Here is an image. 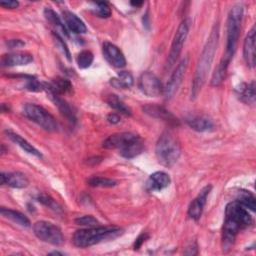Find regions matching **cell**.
<instances>
[{"mask_svg":"<svg viewBox=\"0 0 256 256\" xmlns=\"http://www.w3.org/2000/svg\"><path fill=\"white\" fill-rule=\"evenodd\" d=\"M252 224V217L238 201L229 202L225 207V219L222 228L223 250L228 251L233 246L236 236L241 229Z\"/></svg>","mask_w":256,"mask_h":256,"instance_id":"1","label":"cell"},{"mask_svg":"<svg viewBox=\"0 0 256 256\" xmlns=\"http://www.w3.org/2000/svg\"><path fill=\"white\" fill-rule=\"evenodd\" d=\"M218 40H219V24L216 23L207 39V42L197 62V66L195 69V74L192 82V87H191V99H195L198 96L200 90L202 89L206 81L208 71L211 67L212 61L214 59V55L217 50Z\"/></svg>","mask_w":256,"mask_h":256,"instance_id":"2","label":"cell"},{"mask_svg":"<svg viewBox=\"0 0 256 256\" xmlns=\"http://www.w3.org/2000/svg\"><path fill=\"white\" fill-rule=\"evenodd\" d=\"M123 230L117 226H94L77 230L72 237L75 246L80 248L90 247L103 241L113 240L120 236Z\"/></svg>","mask_w":256,"mask_h":256,"instance_id":"3","label":"cell"},{"mask_svg":"<svg viewBox=\"0 0 256 256\" xmlns=\"http://www.w3.org/2000/svg\"><path fill=\"white\" fill-rule=\"evenodd\" d=\"M242 18H243V6L240 4L233 6L229 11L228 19H227L226 50L223 55V58L220 61L227 66L229 65L236 51Z\"/></svg>","mask_w":256,"mask_h":256,"instance_id":"4","label":"cell"},{"mask_svg":"<svg viewBox=\"0 0 256 256\" xmlns=\"http://www.w3.org/2000/svg\"><path fill=\"white\" fill-rule=\"evenodd\" d=\"M155 154L158 162L165 167H172L180 157L181 147L171 132H164L157 140Z\"/></svg>","mask_w":256,"mask_h":256,"instance_id":"5","label":"cell"},{"mask_svg":"<svg viewBox=\"0 0 256 256\" xmlns=\"http://www.w3.org/2000/svg\"><path fill=\"white\" fill-rule=\"evenodd\" d=\"M24 114L28 119L46 131L55 132L58 130V123L56 119L42 106L35 103H27L24 106Z\"/></svg>","mask_w":256,"mask_h":256,"instance_id":"6","label":"cell"},{"mask_svg":"<svg viewBox=\"0 0 256 256\" xmlns=\"http://www.w3.org/2000/svg\"><path fill=\"white\" fill-rule=\"evenodd\" d=\"M35 236L43 242L59 246L64 243V236L61 229L48 221H38L33 225Z\"/></svg>","mask_w":256,"mask_h":256,"instance_id":"7","label":"cell"},{"mask_svg":"<svg viewBox=\"0 0 256 256\" xmlns=\"http://www.w3.org/2000/svg\"><path fill=\"white\" fill-rule=\"evenodd\" d=\"M190 26H191V20L189 18H185L179 24V26L175 32V35H174V38H173V41L171 44V48H170V51L168 54V58H167V62H166V69H170L175 64L178 57L180 56L183 45L188 36Z\"/></svg>","mask_w":256,"mask_h":256,"instance_id":"8","label":"cell"},{"mask_svg":"<svg viewBox=\"0 0 256 256\" xmlns=\"http://www.w3.org/2000/svg\"><path fill=\"white\" fill-rule=\"evenodd\" d=\"M138 87L142 93L149 97L159 96L164 89L159 78L151 71H145L139 76Z\"/></svg>","mask_w":256,"mask_h":256,"instance_id":"9","label":"cell"},{"mask_svg":"<svg viewBox=\"0 0 256 256\" xmlns=\"http://www.w3.org/2000/svg\"><path fill=\"white\" fill-rule=\"evenodd\" d=\"M188 60H189V57L185 56L178 63L175 70L171 74L166 86L163 89V95L165 96V98H167V99L171 98L178 90L180 84L182 83V79L185 75V72H186V69L188 66Z\"/></svg>","mask_w":256,"mask_h":256,"instance_id":"10","label":"cell"},{"mask_svg":"<svg viewBox=\"0 0 256 256\" xmlns=\"http://www.w3.org/2000/svg\"><path fill=\"white\" fill-rule=\"evenodd\" d=\"M212 189L211 185H207L201 189L198 195L192 200L188 207V216L193 220H198L203 212L205 204L207 202V197Z\"/></svg>","mask_w":256,"mask_h":256,"instance_id":"11","label":"cell"},{"mask_svg":"<svg viewBox=\"0 0 256 256\" xmlns=\"http://www.w3.org/2000/svg\"><path fill=\"white\" fill-rule=\"evenodd\" d=\"M103 55L105 59L114 67L122 68L126 65V59L122 51L113 43L104 42L102 47Z\"/></svg>","mask_w":256,"mask_h":256,"instance_id":"12","label":"cell"},{"mask_svg":"<svg viewBox=\"0 0 256 256\" xmlns=\"http://www.w3.org/2000/svg\"><path fill=\"white\" fill-rule=\"evenodd\" d=\"M143 111L148 114L151 117L157 118V119H161L171 125H178L179 124V120L170 112L168 111L166 108H164L163 106H159L156 104H147L145 106H143Z\"/></svg>","mask_w":256,"mask_h":256,"instance_id":"13","label":"cell"},{"mask_svg":"<svg viewBox=\"0 0 256 256\" xmlns=\"http://www.w3.org/2000/svg\"><path fill=\"white\" fill-rule=\"evenodd\" d=\"M137 135L129 132H122L110 135L103 142V147L106 149H118L121 150L129 142L135 139Z\"/></svg>","mask_w":256,"mask_h":256,"instance_id":"14","label":"cell"},{"mask_svg":"<svg viewBox=\"0 0 256 256\" xmlns=\"http://www.w3.org/2000/svg\"><path fill=\"white\" fill-rule=\"evenodd\" d=\"M255 26H253L246 35L243 44V58L250 68L255 66Z\"/></svg>","mask_w":256,"mask_h":256,"instance_id":"15","label":"cell"},{"mask_svg":"<svg viewBox=\"0 0 256 256\" xmlns=\"http://www.w3.org/2000/svg\"><path fill=\"white\" fill-rule=\"evenodd\" d=\"M171 183L170 176L163 172V171H157L152 173L147 182H146V189L150 192L153 191H161L164 188L168 187Z\"/></svg>","mask_w":256,"mask_h":256,"instance_id":"16","label":"cell"},{"mask_svg":"<svg viewBox=\"0 0 256 256\" xmlns=\"http://www.w3.org/2000/svg\"><path fill=\"white\" fill-rule=\"evenodd\" d=\"M33 61V56L29 53L15 52L4 54L1 57V64L5 67L13 66H23L31 63Z\"/></svg>","mask_w":256,"mask_h":256,"instance_id":"17","label":"cell"},{"mask_svg":"<svg viewBox=\"0 0 256 256\" xmlns=\"http://www.w3.org/2000/svg\"><path fill=\"white\" fill-rule=\"evenodd\" d=\"M1 184H7L13 188H25L29 184L27 176L21 172H2Z\"/></svg>","mask_w":256,"mask_h":256,"instance_id":"18","label":"cell"},{"mask_svg":"<svg viewBox=\"0 0 256 256\" xmlns=\"http://www.w3.org/2000/svg\"><path fill=\"white\" fill-rule=\"evenodd\" d=\"M63 19L65 22V26L75 34H82L87 31V27L84 22L74 13L70 11H63L62 12Z\"/></svg>","mask_w":256,"mask_h":256,"instance_id":"19","label":"cell"},{"mask_svg":"<svg viewBox=\"0 0 256 256\" xmlns=\"http://www.w3.org/2000/svg\"><path fill=\"white\" fill-rule=\"evenodd\" d=\"M186 123L189 127L198 132L209 131L214 127L212 120L204 115H190L186 118Z\"/></svg>","mask_w":256,"mask_h":256,"instance_id":"20","label":"cell"},{"mask_svg":"<svg viewBox=\"0 0 256 256\" xmlns=\"http://www.w3.org/2000/svg\"><path fill=\"white\" fill-rule=\"evenodd\" d=\"M47 92H52L57 95L65 94L68 93L72 90V84L69 80L62 78V77H57L53 79L50 83H45V89Z\"/></svg>","mask_w":256,"mask_h":256,"instance_id":"21","label":"cell"},{"mask_svg":"<svg viewBox=\"0 0 256 256\" xmlns=\"http://www.w3.org/2000/svg\"><path fill=\"white\" fill-rule=\"evenodd\" d=\"M237 97L246 104H254L255 102V82L241 83L235 89Z\"/></svg>","mask_w":256,"mask_h":256,"instance_id":"22","label":"cell"},{"mask_svg":"<svg viewBox=\"0 0 256 256\" xmlns=\"http://www.w3.org/2000/svg\"><path fill=\"white\" fill-rule=\"evenodd\" d=\"M5 133H6L7 137H8L12 142H14L15 144H17V145H18L21 149H23L25 152H27V153H29V154H31V155H34V156H36V157H38V158H41V157H42L41 152H40L38 149H36L32 144H30L26 139L22 138L19 134L15 133V132H12V131H10V130H6Z\"/></svg>","mask_w":256,"mask_h":256,"instance_id":"23","label":"cell"},{"mask_svg":"<svg viewBox=\"0 0 256 256\" xmlns=\"http://www.w3.org/2000/svg\"><path fill=\"white\" fill-rule=\"evenodd\" d=\"M44 16L47 19V21L52 25V27L56 30L55 33L59 34L60 36H65V37H69V33L66 29V26L64 25V23L62 22V20L60 19V17L56 14V12L54 10H52L51 8L47 7L44 9Z\"/></svg>","mask_w":256,"mask_h":256,"instance_id":"24","label":"cell"},{"mask_svg":"<svg viewBox=\"0 0 256 256\" xmlns=\"http://www.w3.org/2000/svg\"><path fill=\"white\" fill-rule=\"evenodd\" d=\"M47 93L49 94V97L54 102V104L58 107L60 113L68 120V122L70 124L74 125L76 123V117H75L74 112L70 108V106L67 104V102L65 100H63L62 98H60V96L57 94H54L52 92H47Z\"/></svg>","mask_w":256,"mask_h":256,"instance_id":"25","label":"cell"},{"mask_svg":"<svg viewBox=\"0 0 256 256\" xmlns=\"http://www.w3.org/2000/svg\"><path fill=\"white\" fill-rule=\"evenodd\" d=\"M143 150H144V143L142 139L139 136H137L135 139L129 142L126 146H124L121 150H119V153L122 157L131 159L141 154Z\"/></svg>","mask_w":256,"mask_h":256,"instance_id":"26","label":"cell"},{"mask_svg":"<svg viewBox=\"0 0 256 256\" xmlns=\"http://www.w3.org/2000/svg\"><path fill=\"white\" fill-rule=\"evenodd\" d=\"M1 215L14 223H17L18 225H21L23 227H29L30 226V220L21 212L9 208L2 207L1 208Z\"/></svg>","mask_w":256,"mask_h":256,"instance_id":"27","label":"cell"},{"mask_svg":"<svg viewBox=\"0 0 256 256\" xmlns=\"http://www.w3.org/2000/svg\"><path fill=\"white\" fill-rule=\"evenodd\" d=\"M133 82H134L133 76L128 71H121L118 73L116 77L110 79V83L112 86L116 88H121V89L130 88L133 85Z\"/></svg>","mask_w":256,"mask_h":256,"instance_id":"28","label":"cell"},{"mask_svg":"<svg viewBox=\"0 0 256 256\" xmlns=\"http://www.w3.org/2000/svg\"><path fill=\"white\" fill-rule=\"evenodd\" d=\"M106 102L108 103V105L113 108L114 110L118 111L121 114L127 115V116H131L132 115V111L131 109L115 94H110L108 95Z\"/></svg>","mask_w":256,"mask_h":256,"instance_id":"29","label":"cell"},{"mask_svg":"<svg viewBox=\"0 0 256 256\" xmlns=\"http://www.w3.org/2000/svg\"><path fill=\"white\" fill-rule=\"evenodd\" d=\"M236 201H238L246 209L251 210V211H255V207H256L255 197L250 191L239 190V192L237 193Z\"/></svg>","mask_w":256,"mask_h":256,"instance_id":"30","label":"cell"},{"mask_svg":"<svg viewBox=\"0 0 256 256\" xmlns=\"http://www.w3.org/2000/svg\"><path fill=\"white\" fill-rule=\"evenodd\" d=\"M87 183L92 187H104V188L114 187L115 185H117L116 180L107 178V177H102V176H92L87 180Z\"/></svg>","mask_w":256,"mask_h":256,"instance_id":"31","label":"cell"},{"mask_svg":"<svg viewBox=\"0 0 256 256\" xmlns=\"http://www.w3.org/2000/svg\"><path fill=\"white\" fill-rule=\"evenodd\" d=\"M227 68H228V66L221 62L217 65V67L215 68V71L213 72L212 77H211V85L212 86L217 87L222 84V82L224 81L225 76H226Z\"/></svg>","mask_w":256,"mask_h":256,"instance_id":"32","label":"cell"},{"mask_svg":"<svg viewBox=\"0 0 256 256\" xmlns=\"http://www.w3.org/2000/svg\"><path fill=\"white\" fill-rule=\"evenodd\" d=\"M93 59H94V56L91 51L83 50L77 56V65L80 69L88 68L92 64Z\"/></svg>","mask_w":256,"mask_h":256,"instance_id":"33","label":"cell"},{"mask_svg":"<svg viewBox=\"0 0 256 256\" xmlns=\"http://www.w3.org/2000/svg\"><path fill=\"white\" fill-rule=\"evenodd\" d=\"M37 200H38L40 203H42L43 205H45V206H47V207L53 209L54 211H60V210H61V207L58 205V203H57L52 197H50L49 195H47V194H45V193L39 194V195L37 196Z\"/></svg>","mask_w":256,"mask_h":256,"instance_id":"34","label":"cell"},{"mask_svg":"<svg viewBox=\"0 0 256 256\" xmlns=\"http://www.w3.org/2000/svg\"><path fill=\"white\" fill-rule=\"evenodd\" d=\"M75 223L77 225L85 226V227H94V226H98L99 224L98 220L92 215H84V216L78 217L75 219Z\"/></svg>","mask_w":256,"mask_h":256,"instance_id":"35","label":"cell"},{"mask_svg":"<svg viewBox=\"0 0 256 256\" xmlns=\"http://www.w3.org/2000/svg\"><path fill=\"white\" fill-rule=\"evenodd\" d=\"M53 37H54V41L56 43V46L61 50V52L64 54V56L67 58L68 61H71V55H70V51L66 45V43L63 41V37L60 36L57 33H53Z\"/></svg>","mask_w":256,"mask_h":256,"instance_id":"36","label":"cell"},{"mask_svg":"<svg viewBox=\"0 0 256 256\" xmlns=\"http://www.w3.org/2000/svg\"><path fill=\"white\" fill-rule=\"evenodd\" d=\"M95 13L101 18H108L111 15V8L106 2H96Z\"/></svg>","mask_w":256,"mask_h":256,"instance_id":"37","label":"cell"},{"mask_svg":"<svg viewBox=\"0 0 256 256\" xmlns=\"http://www.w3.org/2000/svg\"><path fill=\"white\" fill-rule=\"evenodd\" d=\"M0 5H1L3 8L14 9V8H17V7H18V5H19V2H18V1H15V0L1 1V2H0Z\"/></svg>","mask_w":256,"mask_h":256,"instance_id":"38","label":"cell"},{"mask_svg":"<svg viewBox=\"0 0 256 256\" xmlns=\"http://www.w3.org/2000/svg\"><path fill=\"white\" fill-rule=\"evenodd\" d=\"M148 238V235L145 233H142L141 235L138 236V238L135 240L134 243V249H139L141 247V245L145 242V240Z\"/></svg>","mask_w":256,"mask_h":256,"instance_id":"39","label":"cell"},{"mask_svg":"<svg viewBox=\"0 0 256 256\" xmlns=\"http://www.w3.org/2000/svg\"><path fill=\"white\" fill-rule=\"evenodd\" d=\"M107 120H108V122L111 123V124H117V123L120 122V115H119L118 113L112 112V113L108 114Z\"/></svg>","mask_w":256,"mask_h":256,"instance_id":"40","label":"cell"},{"mask_svg":"<svg viewBox=\"0 0 256 256\" xmlns=\"http://www.w3.org/2000/svg\"><path fill=\"white\" fill-rule=\"evenodd\" d=\"M8 45H9L11 48H15V47L23 46V45H24V42H22V41L19 40V39H13V40H10V41L8 42Z\"/></svg>","mask_w":256,"mask_h":256,"instance_id":"41","label":"cell"},{"mask_svg":"<svg viewBox=\"0 0 256 256\" xmlns=\"http://www.w3.org/2000/svg\"><path fill=\"white\" fill-rule=\"evenodd\" d=\"M130 4L132 6H134V7H139V6H141L143 4V2L142 1H132V2H130Z\"/></svg>","mask_w":256,"mask_h":256,"instance_id":"42","label":"cell"}]
</instances>
